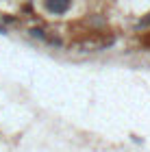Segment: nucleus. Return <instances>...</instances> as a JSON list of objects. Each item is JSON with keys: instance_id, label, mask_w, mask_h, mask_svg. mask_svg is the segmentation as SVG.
I'll list each match as a JSON object with an SVG mask.
<instances>
[{"instance_id": "obj_1", "label": "nucleus", "mask_w": 150, "mask_h": 152, "mask_svg": "<svg viewBox=\"0 0 150 152\" xmlns=\"http://www.w3.org/2000/svg\"><path fill=\"white\" fill-rule=\"evenodd\" d=\"M70 2L72 0H44L46 11L52 13V15H63V13L70 9Z\"/></svg>"}, {"instance_id": "obj_2", "label": "nucleus", "mask_w": 150, "mask_h": 152, "mask_svg": "<svg viewBox=\"0 0 150 152\" xmlns=\"http://www.w3.org/2000/svg\"><path fill=\"white\" fill-rule=\"evenodd\" d=\"M31 37H39V39H44V31L42 28H31Z\"/></svg>"}, {"instance_id": "obj_3", "label": "nucleus", "mask_w": 150, "mask_h": 152, "mask_svg": "<svg viewBox=\"0 0 150 152\" xmlns=\"http://www.w3.org/2000/svg\"><path fill=\"white\" fill-rule=\"evenodd\" d=\"M148 24H150V15H148V18H144V20H141V26H148Z\"/></svg>"}, {"instance_id": "obj_4", "label": "nucleus", "mask_w": 150, "mask_h": 152, "mask_svg": "<svg viewBox=\"0 0 150 152\" xmlns=\"http://www.w3.org/2000/svg\"><path fill=\"white\" fill-rule=\"evenodd\" d=\"M0 33H4V28H2V26H0Z\"/></svg>"}]
</instances>
